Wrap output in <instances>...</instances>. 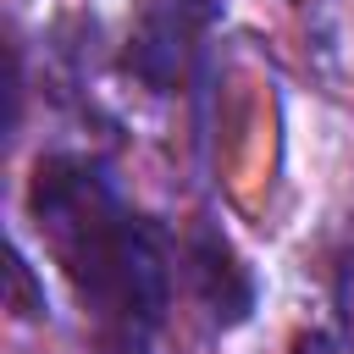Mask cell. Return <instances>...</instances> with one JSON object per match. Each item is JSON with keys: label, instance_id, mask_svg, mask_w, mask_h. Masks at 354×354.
<instances>
[{"label": "cell", "instance_id": "cell-1", "mask_svg": "<svg viewBox=\"0 0 354 354\" xmlns=\"http://www.w3.org/2000/svg\"><path fill=\"white\" fill-rule=\"evenodd\" d=\"M194 260H199V288H205V299L216 304V315H227V321L249 315V299H254V288H249L243 266L232 260V249H227V243H216V238H199Z\"/></svg>", "mask_w": 354, "mask_h": 354}, {"label": "cell", "instance_id": "cell-2", "mask_svg": "<svg viewBox=\"0 0 354 354\" xmlns=\"http://www.w3.org/2000/svg\"><path fill=\"white\" fill-rule=\"evenodd\" d=\"M11 304H17V315H39V310H44V299H39L33 282H28V260H22V254H11Z\"/></svg>", "mask_w": 354, "mask_h": 354}]
</instances>
